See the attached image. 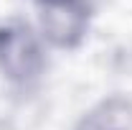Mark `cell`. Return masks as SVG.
Returning <instances> with one entry per match:
<instances>
[{"label": "cell", "mask_w": 132, "mask_h": 130, "mask_svg": "<svg viewBox=\"0 0 132 130\" xmlns=\"http://www.w3.org/2000/svg\"><path fill=\"white\" fill-rule=\"evenodd\" d=\"M43 36L59 49H76L86 36L94 0H38Z\"/></svg>", "instance_id": "cell-2"}, {"label": "cell", "mask_w": 132, "mask_h": 130, "mask_svg": "<svg viewBox=\"0 0 132 130\" xmlns=\"http://www.w3.org/2000/svg\"><path fill=\"white\" fill-rule=\"evenodd\" d=\"M36 3H38V0H36Z\"/></svg>", "instance_id": "cell-4"}, {"label": "cell", "mask_w": 132, "mask_h": 130, "mask_svg": "<svg viewBox=\"0 0 132 130\" xmlns=\"http://www.w3.org/2000/svg\"><path fill=\"white\" fill-rule=\"evenodd\" d=\"M46 56L41 41L36 38L28 23H5L0 26V71L13 84H31L41 77Z\"/></svg>", "instance_id": "cell-1"}, {"label": "cell", "mask_w": 132, "mask_h": 130, "mask_svg": "<svg viewBox=\"0 0 132 130\" xmlns=\"http://www.w3.org/2000/svg\"><path fill=\"white\" fill-rule=\"evenodd\" d=\"M74 130H132V99L125 95L97 102Z\"/></svg>", "instance_id": "cell-3"}]
</instances>
